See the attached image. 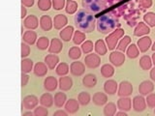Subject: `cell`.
I'll use <instances>...</instances> for the list:
<instances>
[{"label":"cell","mask_w":155,"mask_h":116,"mask_svg":"<svg viewBox=\"0 0 155 116\" xmlns=\"http://www.w3.org/2000/svg\"><path fill=\"white\" fill-rule=\"evenodd\" d=\"M82 83L86 87H93L96 84V76L94 75H87L82 79Z\"/></svg>","instance_id":"19"},{"label":"cell","mask_w":155,"mask_h":116,"mask_svg":"<svg viewBox=\"0 0 155 116\" xmlns=\"http://www.w3.org/2000/svg\"><path fill=\"white\" fill-rule=\"evenodd\" d=\"M67 22H68L67 17L61 14H57V16H55L54 18H53V25H54L55 29H62L63 27L66 26Z\"/></svg>","instance_id":"5"},{"label":"cell","mask_w":155,"mask_h":116,"mask_svg":"<svg viewBox=\"0 0 155 116\" xmlns=\"http://www.w3.org/2000/svg\"><path fill=\"white\" fill-rule=\"evenodd\" d=\"M59 62V57H58L56 54H48L45 57V63L48 66V69L53 70L56 67V65Z\"/></svg>","instance_id":"7"},{"label":"cell","mask_w":155,"mask_h":116,"mask_svg":"<svg viewBox=\"0 0 155 116\" xmlns=\"http://www.w3.org/2000/svg\"><path fill=\"white\" fill-rule=\"evenodd\" d=\"M26 16V9H25V6H21V18H25Z\"/></svg>","instance_id":"46"},{"label":"cell","mask_w":155,"mask_h":116,"mask_svg":"<svg viewBox=\"0 0 155 116\" xmlns=\"http://www.w3.org/2000/svg\"><path fill=\"white\" fill-rule=\"evenodd\" d=\"M106 91L110 94H114V91L116 89V83L113 80H110L108 82H106V86H105Z\"/></svg>","instance_id":"28"},{"label":"cell","mask_w":155,"mask_h":116,"mask_svg":"<svg viewBox=\"0 0 155 116\" xmlns=\"http://www.w3.org/2000/svg\"><path fill=\"white\" fill-rule=\"evenodd\" d=\"M99 57L95 54H89L85 57L84 62L89 68H95L99 65Z\"/></svg>","instance_id":"16"},{"label":"cell","mask_w":155,"mask_h":116,"mask_svg":"<svg viewBox=\"0 0 155 116\" xmlns=\"http://www.w3.org/2000/svg\"><path fill=\"white\" fill-rule=\"evenodd\" d=\"M62 47H63L62 42L59 39L54 38V39H52L51 42L50 47H48V51L51 53H53V54H57V53H59L62 50Z\"/></svg>","instance_id":"4"},{"label":"cell","mask_w":155,"mask_h":116,"mask_svg":"<svg viewBox=\"0 0 155 116\" xmlns=\"http://www.w3.org/2000/svg\"><path fill=\"white\" fill-rule=\"evenodd\" d=\"M70 72L73 76H80L84 72V65L81 62H73L70 67Z\"/></svg>","instance_id":"3"},{"label":"cell","mask_w":155,"mask_h":116,"mask_svg":"<svg viewBox=\"0 0 155 116\" xmlns=\"http://www.w3.org/2000/svg\"><path fill=\"white\" fill-rule=\"evenodd\" d=\"M38 18L34 16V14H31V16H28L25 19H24V26L26 28L30 29V30H33V29H36L38 27Z\"/></svg>","instance_id":"10"},{"label":"cell","mask_w":155,"mask_h":116,"mask_svg":"<svg viewBox=\"0 0 155 116\" xmlns=\"http://www.w3.org/2000/svg\"><path fill=\"white\" fill-rule=\"evenodd\" d=\"M22 39L28 45H33V44H35L37 40V34L36 32H34L32 30H28L24 34H22Z\"/></svg>","instance_id":"11"},{"label":"cell","mask_w":155,"mask_h":116,"mask_svg":"<svg viewBox=\"0 0 155 116\" xmlns=\"http://www.w3.org/2000/svg\"><path fill=\"white\" fill-rule=\"evenodd\" d=\"M135 108L137 110H143L144 108V104H143V98H135Z\"/></svg>","instance_id":"34"},{"label":"cell","mask_w":155,"mask_h":116,"mask_svg":"<svg viewBox=\"0 0 155 116\" xmlns=\"http://www.w3.org/2000/svg\"><path fill=\"white\" fill-rule=\"evenodd\" d=\"M55 71L58 76H63L69 72V66H68V64H66V63H60V64H58V66L56 67Z\"/></svg>","instance_id":"20"},{"label":"cell","mask_w":155,"mask_h":116,"mask_svg":"<svg viewBox=\"0 0 155 116\" xmlns=\"http://www.w3.org/2000/svg\"><path fill=\"white\" fill-rule=\"evenodd\" d=\"M75 23L81 31L90 32L94 28V18L84 10H81L78 12L75 16Z\"/></svg>","instance_id":"1"},{"label":"cell","mask_w":155,"mask_h":116,"mask_svg":"<svg viewBox=\"0 0 155 116\" xmlns=\"http://www.w3.org/2000/svg\"><path fill=\"white\" fill-rule=\"evenodd\" d=\"M84 39H85V36H84V33H81V31H76L74 34L73 41H74V43L76 44V45H80V44H81L82 42H84Z\"/></svg>","instance_id":"26"},{"label":"cell","mask_w":155,"mask_h":116,"mask_svg":"<svg viewBox=\"0 0 155 116\" xmlns=\"http://www.w3.org/2000/svg\"><path fill=\"white\" fill-rule=\"evenodd\" d=\"M66 94L63 93V92H58V93L54 95V105L57 108H62L66 104Z\"/></svg>","instance_id":"17"},{"label":"cell","mask_w":155,"mask_h":116,"mask_svg":"<svg viewBox=\"0 0 155 116\" xmlns=\"http://www.w3.org/2000/svg\"><path fill=\"white\" fill-rule=\"evenodd\" d=\"M68 112L64 110H57L53 113V116H67Z\"/></svg>","instance_id":"44"},{"label":"cell","mask_w":155,"mask_h":116,"mask_svg":"<svg viewBox=\"0 0 155 116\" xmlns=\"http://www.w3.org/2000/svg\"><path fill=\"white\" fill-rule=\"evenodd\" d=\"M102 72H103V75L106 76H110L113 75V72H114V70H113V68H111L110 66L109 65H105L103 67V69H102Z\"/></svg>","instance_id":"36"},{"label":"cell","mask_w":155,"mask_h":116,"mask_svg":"<svg viewBox=\"0 0 155 116\" xmlns=\"http://www.w3.org/2000/svg\"><path fill=\"white\" fill-rule=\"evenodd\" d=\"M68 55L71 58V59H79L81 55V50L78 47H73L69 50V52H68Z\"/></svg>","instance_id":"23"},{"label":"cell","mask_w":155,"mask_h":116,"mask_svg":"<svg viewBox=\"0 0 155 116\" xmlns=\"http://www.w3.org/2000/svg\"><path fill=\"white\" fill-rule=\"evenodd\" d=\"M22 115H23V116H32V115H34V112H31V111H28V112H24Z\"/></svg>","instance_id":"47"},{"label":"cell","mask_w":155,"mask_h":116,"mask_svg":"<svg viewBox=\"0 0 155 116\" xmlns=\"http://www.w3.org/2000/svg\"><path fill=\"white\" fill-rule=\"evenodd\" d=\"M48 72V66H46V64L44 63L39 62L34 67V74H35L37 76H45Z\"/></svg>","instance_id":"14"},{"label":"cell","mask_w":155,"mask_h":116,"mask_svg":"<svg viewBox=\"0 0 155 116\" xmlns=\"http://www.w3.org/2000/svg\"><path fill=\"white\" fill-rule=\"evenodd\" d=\"M52 5L51 0H39L38 1V7L41 11H48L50 10Z\"/></svg>","instance_id":"24"},{"label":"cell","mask_w":155,"mask_h":116,"mask_svg":"<svg viewBox=\"0 0 155 116\" xmlns=\"http://www.w3.org/2000/svg\"><path fill=\"white\" fill-rule=\"evenodd\" d=\"M53 21L50 16H43L40 18V26L44 31H50L52 28Z\"/></svg>","instance_id":"8"},{"label":"cell","mask_w":155,"mask_h":116,"mask_svg":"<svg viewBox=\"0 0 155 116\" xmlns=\"http://www.w3.org/2000/svg\"><path fill=\"white\" fill-rule=\"evenodd\" d=\"M140 62H142L140 64H142V66L144 68V69H148V68L150 67V60H149L148 57H147V56L143 57Z\"/></svg>","instance_id":"39"},{"label":"cell","mask_w":155,"mask_h":116,"mask_svg":"<svg viewBox=\"0 0 155 116\" xmlns=\"http://www.w3.org/2000/svg\"><path fill=\"white\" fill-rule=\"evenodd\" d=\"M153 58H154V63H155V54H154V56H153Z\"/></svg>","instance_id":"49"},{"label":"cell","mask_w":155,"mask_h":116,"mask_svg":"<svg viewBox=\"0 0 155 116\" xmlns=\"http://www.w3.org/2000/svg\"><path fill=\"white\" fill-rule=\"evenodd\" d=\"M30 53V47L26 44L21 43V57L22 58H25L29 55Z\"/></svg>","instance_id":"33"},{"label":"cell","mask_w":155,"mask_h":116,"mask_svg":"<svg viewBox=\"0 0 155 116\" xmlns=\"http://www.w3.org/2000/svg\"><path fill=\"white\" fill-rule=\"evenodd\" d=\"M78 100H79V103L82 105H85L89 103L90 101V96L88 93H86V92H81V93L79 95L78 97Z\"/></svg>","instance_id":"25"},{"label":"cell","mask_w":155,"mask_h":116,"mask_svg":"<svg viewBox=\"0 0 155 116\" xmlns=\"http://www.w3.org/2000/svg\"><path fill=\"white\" fill-rule=\"evenodd\" d=\"M21 3L25 7H32L34 5V0H21Z\"/></svg>","instance_id":"43"},{"label":"cell","mask_w":155,"mask_h":116,"mask_svg":"<svg viewBox=\"0 0 155 116\" xmlns=\"http://www.w3.org/2000/svg\"><path fill=\"white\" fill-rule=\"evenodd\" d=\"M96 50L98 51L100 54H104L106 52V48H105V45L102 41H98L96 43Z\"/></svg>","instance_id":"35"},{"label":"cell","mask_w":155,"mask_h":116,"mask_svg":"<svg viewBox=\"0 0 155 116\" xmlns=\"http://www.w3.org/2000/svg\"><path fill=\"white\" fill-rule=\"evenodd\" d=\"M73 86V80L70 76H63L59 79V88L62 91H68L72 88Z\"/></svg>","instance_id":"6"},{"label":"cell","mask_w":155,"mask_h":116,"mask_svg":"<svg viewBox=\"0 0 155 116\" xmlns=\"http://www.w3.org/2000/svg\"><path fill=\"white\" fill-rule=\"evenodd\" d=\"M128 54L130 57H136L138 54H137V51L135 50V46H132L128 50Z\"/></svg>","instance_id":"42"},{"label":"cell","mask_w":155,"mask_h":116,"mask_svg":"<svg viewBox=\"0 0 155 116\" xmlns=\"http://www.w3.org/2000/svg\"><path fill=\"white\" fill-rule=\"evenodd\" d=\"M65 10L67 14H74L78 10V4L73 0H67Z\"/></svg>","instance_id":"21"},{"label":"cell","mask_w":155,"mask_h":116,"mask_svg":"<svg viewBox=\"0 0 155 116\" xmlns=\"http://www.w3.org/2000/svg\"><path fill=\"white\" fill-rule=\"evenodd\" d=\"M65 109L68 113H75L79 110V104L75 99H70L69 101L66 102Z\"/></svg>","instance_id":"12"},{"label":"cell","mask_w":155,"mask_h":116,"mask_svg":"<svg viewBox=\"0 0 155 116\" xmlns=\"http://www.w3.org/2000/svg\"><path fill=\"white\" fill-rule=\"evenodd\" d=\"M151 76H152V79H155V69H154V71H152V72H151Z\"/></svg>","instance_id":"48"},{"label":"cell","mask_w":155,"mask_h":116,"mask_svg":"<svg viewBox=\"0 0 155 116\" xmlns=\"http://www.w3.org/2000/svg\"><path fill=\"white\" fill-rule=\"evenodd\" d=\"M114 105L110 104L109 105L106 106V109H105V113L106 114L110 115V114H114Z\"/></svg>","instance_id":"40"},{"label":"cell","mask_w":155,"mask_h":116,"mask_svg":"<svg viewBox=\"0 0 155 116\" xmlns=\"http://www.w3.org/2000/svg\"><path fill=\"white\" fill-rule=\"evenodd\" d=\"M52 6L54 10H61L65 6V0H52Z\"/></svg>","instance_id":"32"},{"label":"cell","mask_w":155,"mask_h":116,"mask_svg":"<svg viewBox=\"0 0 155 116\" xmlns=\"http://www.w3.org/2000/svg\"><path fill=\"white\" fill-rule=\"evenodd\" d=\"M150 45V40L149 38H143L140 41H139V46L140 47V50H147L148 47Z\"/></svg>","instance_id":"31"},{"label":"cell","mask_w":155,"mask_h":116,"mask_svg":"<svg viewBox=\"0 0 155 116\" xmlns=\"http://www.w3.org/2000/svg\"><path fill=\"white\" fill-rule=\"evenodd\" d=\"M73 33H74V28H73V26H66L64 29H62V31H60L59 35H60V38L62 39V41L68 42V41H70V39L72 38Z\"/></svg>","instance_id":"15"},{"label":"cell","mask_w":155,"mask_h":116,"mask_svg":"<svg viewBox=\"0 0 155 116\" xmlns=\"http://www.w3.org/2000/svg\"><path fill=\"white\" fill-rule=\"evenodd\" d=\"M44 87L48 92H52L57 88V80L55 77L48 76L44 81Z\"/></svg>","instance_id":"9"},{"label":"cell","mask_w":155,"mask_h":116,"mask_svg":"<svg viewBox=\"0 0 155 116\" xmlns=\"http://www.w3.org/2000/svg\"><path fill=\"white\" fill-rule=\"evenodd\" d=\"M93 47V45H92V43L91 42H89V41H87V42H85L84 45H82V51L84 52H85V53H88V52H90L91 50H92V47Z\"/></svg>","instance_id":"37"},{"label":"cell","mask_w":155,"mask_h":116,"mask_svg":"<svg viewBox=\"0 0 155 116\" xmlns=\"http://www.w3.org/2000/svg\"><path fill=\"white\" fill-rule=\"evenodd\" d=\"M121 89H120V95H129L131 92V86L128 82H122L121 84Z\"/></svg>","instance_id":"30"},{"label":"cell","mask_w":155,"mask_h":116,"mask_svg":"<svg viewBox=\"0 0 155 116\" xmlns=\"http://www.w3.org/2000/svg\"><path fill=\"white\" fill-rule=\"evenodd\" d=\"M148 104L151 106H153L155 105V95H151L148 97Z\"/></svg>","instance_id":"45"},{"label":"cell","mask_w":155,"mask_h":116,"mask_svg":"<svg viewBox=\"0 0 155 116\" xmlns=\"http://www.w3.org/2000/svg\"><path fill=\"white\" fill-rule=\"evenodd\" d=\"M48 44H50V41H48V39L47 37H41L38 39L37 41V47L39 48V50H45L48 48Z\"/></svg>","instance_id":"22"},{"label":"cell","mask_w":155,"mask_h":116,"mask_svg":"<svg viewBox=\"0 0 155 116\" xmlns=\"http://www.w3.org/2000/svg\"><path fill=\"white\" fill-rule=\"evenodd\" d=\"M153 50H155V44H154V47H153Z\"/></svg>","instance_id":"50"},{"label":"cell","mask_w":155,"mask_h":116,"mask_svg":"<svg viewBox=\"0 0 155 116\" xmlns=\"http://www.w3.org/2000/svg\"><path fill=\"white\" fill-rule=\"evenodd\" d=\"M38 98L36 96L34 95H28L26 96L25 98L23 99L22 102V105L26 109H32V108H35L37 105H38Z\"/></svg>","instance_id":"2"},{"label":"cell","mask_w":155,"mask_h":116,"mask_svg":"<svg viewBox=\"0 0 155 116\" xmlns=\"http://www.w3.org/2000/svg\"><path fill=\"white\" fill-rule=\"evenodd\" d=\"M93 101H94V103L96 105H103L106 103V101H107V98H106V96L103 95V94H101V93H97L94 97H93Z\"/></svg>","instance_id":"29"},{"label":"cell","mask_w":155,"mask_h":116,"mask_svg":"<svg viewBox=\"0 0 155 116\" xmlns=\"http://www.w3.org/2000/svg\"><path fill=\"white\" fill-rule=\"evenodd\" d=\"M28 80H29V76L25 74V72H22L21 74V86L22 87L26 86V84L28 83Z\"/></svg>","instance_id":"41"},{"label":"cell","mask_w":155,"mask_h":116,"mask_svg":"<svg viewBox=\"0 0 155 116\" xmlns=\"http://www.w3.org/2000/svg\"><path fill=\"white\" fill-rule=\"evenodd\" d=\"M40 103L42 105L46 106V108H51V106L54 103V99L50 93H45L41 96Z\"/></svg>","instance_id":"13"},{"label":"cell","mask_w":155,"mask_h":116,"mask_svg":"<svg viewBox=\"0 0 155 116\" xmlns=\"http://www.w3.org/2000/svg\"><path fill=\"white\" fill-rule=\"evenodd\" d=\"M48 111L46 108V106H36L34 110V115L35 116H48Z\"/></svg>","instance_id":"27"},{"label":"cell","mask_w":155,"mask_h":116,"mask_svg":"<svg viewBox=\"0 0 155 116\" xmlns=\"http://www.w3.org/2000/svg\"><path fill=\"white\" fill-rule=\"evenodd\" d=\"M33 68V61L31 59H27V58H22V61H21V72H31Z\"/></svg>","instance_id":"18"},{"label":"cell","mask_w":155,"mask_h":116,"mask_svg":"<svg viewBox=\"0 0 155 116\" xmlns=\"http://www.w3.org/2000/svg\"><path fill=\"white\" fill-rule=\"evenodd\" d=\"M144 88L145 90L143 92V94H147V92L151 91L152 90V84L150 83V82H143V83L142 84V86H140V89Z\"/></svg>","instance_id":"38"}]
</instances>
